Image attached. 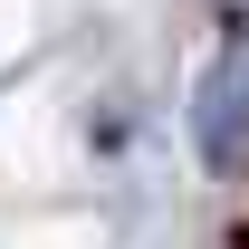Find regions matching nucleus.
Instances as JSON below:
<instances>
[{
    "mask_svg": "<svg viewBox=\"0 0 249 249\" xmlns=\"http://www.w3.org/2000/svg\"><path fill=\"white\" fill-rule=\"evenodd\" d=\"M192 154L211 163V173H240L249 163V48H230L192 87Z\"/></svg>",
    "mask_w": 249,
    "mask_h": 249,
    "instance_id": "f257e3e1",
    "label": "nucleus"
},
{
    "mask_svg": "<svg viewBox=\"0 0 249 249\" xmlns=\"http://www.w3.org/2000/svg\"><path fill=\"white\" fill-rule=\"evenodd\" d=\"M220 10H230V19H249V0H220Z\"/></svg>",
    "mask_w": 249,
    "mask_h": 249,
    "instance_id": "f03ea898",
    "label": "nucleus"
}]
</instances>
